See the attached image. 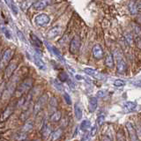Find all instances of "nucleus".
<instances>
[{
  "label": "nucleus",
  "instance_id": "nucleus-1",
  "mask_svg": "<svg viewBox=\"0 0 141 141\" xmlns=\"http://www.w3.org/2000/svg\"><path fill=\"white\" fill-rule=\"evenodd\" d=\"M32 87H33V79H30V78H27V79H25L19 86H18L16 92L18 93L19 95H23L24 93L27 92L28 90L31 89Z\"/></svg>",
  "mask_w": 141,
  "mask_h": 141
},
{
  "label": "nucleus",
  "instance_id": "nucleus-2",
  "mask_svg": "<svg viewBox=\"0 0 141 141\" xmlns=\"http://www.w3.org/2000/svg\"><path fill=\"white\" fill-rule=\"evenodd\" d=\"M80 45H81L80 38L78 35H75L70 43V52L73 55L77 54L80 49Z\"/></svg>",
  "mask_w": 141,
  "mask_h": 141
},
{
  "label": "nucleus",
  "instance_id": "nucleus-3",
  "mask_svg": "<svg viewBox=\"0 0 141 141\" xmlns=\"http://www.w3.org/2000/svg\"><path fill=\"white\" fill-rule=\"evenodd\" d=\"M35 22L39 27H45L50 22V18H49V15L45 13H41L37 15V16H35Z\"/></svg>",
  "mask_w": 141,
  "mask_h": 141
},
{
  "label": "nucleus",
  "instance_id": "nucleus-4",
  "mask_svg": "<svg viewBox=\"0 0 141 141\" xmlns=\"http://www.w3.org/2000/svg\"><path fill=\"white\" fill-rule=\"evenodd\" d=\"M47 95H41L40 98L38 99L37 101H36L35 105L34 106V109H33V112L34 114L36 115L38 114L39 112H40L41 109L44 108V106H45V104L47 103Z\"/></svg>",
  "mask_w": 141,
  "mask_h": 141
},
{
  "label": "nucleus",
  "instance_id": "nucleus-5",
  "mask_svg": "<svg viewBox=\"0 0 141 141\" xmlns=\"http://www.w3.org/2000/svg\"><path fill=\"white\" fill-rule=\"evenodd\" d=\"M116 69L118 73H124L127 70V64L121 55L116 56Z\"/></svg>",
  "mask_w": 141,
  "mask_h": 141
},
{
  "label": "nucleus",
  "instance_id": "nucleus-6",
  "mask_svg": "<svg viewBox=\"0 0 141 141\" xmlns=\"http://www.w3.org/2000/svg\"><path fill=\"white\" fill-rule=\"evenodd\" d=\"M84 72L86 74L89 75V76H92L95 79H100V80H104L106 79V77L102 75L100 72H98L97 70L93 69V68H85L84 69Z\"/></svg>",
  "mask_w": 141,
  "mask_h": 141
},
{
  "label": "nucleus",
  "instance_id": "nucleus-7",
  "mask_svg": "<svg viewBox=\"0 0 141 141\" xmlns=\"http://www.w3.org/2000/svg\"><path fill=\"white\" fill-rule=\"evenodd\" d=\"M126 129L128 130V132H129L130 141H138V133L136 131L135 128L131 123H130V122L126 123Z\"/></svg>",
  "mask_w": 141,
  "mask_h": 141
},
{
  "label": "nucleus",
  "instance_id": "nucleus-8",
  "mask_svg": "<svg viewBox=\"0 0 141 141\" xmlns=\"http://www.w3.org/2000/svg\"><path fill=\"white\" fill-rule=\"evenodd\" d=\"M17 63L12 61V62H10V64H8V66L6 68V70H4V77L6 78V79H9V78H11V76L12 75V73L15 72V70H16L17 68Z\"/></svg>",
  "mask_w": 141,
  "mask_h": 141
},
{
  "label": "nucleus",
  "instance_id": "nucleus-9",
  "mask_svg": "<svg viewBox=\"0 0 141 141\" xmlns=\"http://www.w3.org/2000/svg\"><path fill=\"white\" fill-rule=\"evenodd\" d=\"M138 104L136 101H126L123 104L122 106V109L124 113H130V112L133 111L134 109L137 108Z\"/></svg>",
  "mask_w": 141,
  "mask_h": 141
},
{
  "label": "nucleus",
  "instance_id": "nucleus-10",
  "mask_svg": "<svg viewBox=\"0 0 141 141\" xmlns=\"http://www.w3.org/2000/svg\"><path fill=\"white\" fill-rule=\"evenodd\" d=\"M92 53H93V57L97 60L101 59L103 57V50H102V48H101V46L100 44H96V45L93 47Z\"/></svg>",
  "mask_w": 141,
  "mask_h": 141
},
{
  "label": "nucleus",
  "instance_id": "nucleus-11",
  "mask_svg": "<svg viewBox=\"0 0 141 141\" xmlns=\"http://www.w3.org/2000/svg\"><path fill=\"white\" fill-rule=\"evenodd\" d=\"M50 3L49 1H46V0H38V1H35L33 3V8L37 11H41L44 8L48 6V4Z\"/></svg>",
  "mask_w": 141,
  "mask_h": 141
},
{
  "label": "nucleus",
  "instance_id": "nucleus-12",
  "mask_svg": "<svg viewBox=\"0 0 141 141\" xmlns=\"http://www.w3.org/2000/svg\"><path fill=\"white\" fill-rule=\"evenodd\" d=\"M44 43H45L46 47H47V48H48L49 51L50 52V53H52L53 55H55V56H56L59 60H61V61H64V57H63V56L61 55V53H60V51L56 48V47L51 46L50 44L48 43H47V41H44Z\"/></svg>",
  "mask_w": 141,
  "mask_h": 141
},
{
  "label": "nucleus",
  "instance_id": "nucleus-13",
  "mask_svg": "<svg viewBox=\"0 0 141 141\" xmlns=\"http://www.w3.org/2000/svg\"><path fill=\"white\" fill-rule=\"evenodd\" d=\"M34 62H35V65L39 68L41 70H46V64L43 59L39 57L38 54H35L34 55Z\"/></svg>",
  "mask_w": 141,
  "mask_h": 141
},
{
  "label": "nucleus",
  "instance_id": "nucleus-14",
  "mask_svg": "<svg viewBox=\"0 0 141 141\" xmlns=\"http://www.w3.org/2000/svg\"><path fill=\"white\" fill-rule=\"evenodd\" d=\"M98 107V100L96 97H91L88 101V110L91 113H93Z\"/></svg>",
  "mask_w": 141,
  "mask_h": 141
},
{
  "label": "nucleus",
  "instance_id": "nucleus-15",
  "mask_svg": "<svg viewBox=\"0 0 141 141\" xmlns=\"http://www.w3.org/2000/svg\"><path fill=\"white\" fill-rule=\"evenodd\" d=\"M41 136H43V138H48L49 136L51 135V128H50V125L49 124H43V128H41Z\"/></svg>",
  "mask_w": 141,
  "mask_h": 141
},
{
  "label": "nucleus",
  "instance_id": "nucleus-16",
  "mask_svg": "<svg viewBox=\"0 0 141 141\" xmlns=\"http://www.w3.org/2000/svg\"><path fill=\"white\" fill-rule=\"evenodd\" d=\"M12 56H13V51L10 49H7L3 53V56H2V64L8 63L9 61H11Z\"/></svg>",
  "mask_w": 141,
  "mask_h": 141
},
{
  "label": "nucleus",
  "instance_id": "nucleus-17",
  "mask_svg": "<svg viewBox=\"0 0 141 141\" xmlns=\"http://www.w3.org/2000/svg\"><path fill=\"white\" fill-rule=\"evenodd\" d=\"M74 115L75 117H76L77 120H81L82 119V116H83V111L81 107L79 106V103H76L74 105Z\"/></svg>",
  "mask_w": 141,
  "mask_h": 141
},
{
  "label": "nucleus",
  "instance_id": "nucleus-18",
  "mask_svg": "<svg viewBox=\"0 0 141 141\" xmlns=\"http://www.w3.org/2000/svg\"><path fill=\"white\" fill-rule=\"evenodd\" d=\"M59 34H60V27H54L48 32V37L49 39H53L55 37H57Z\"/></svg>",
  "mask_w": 141,
  "mask_h": 141
},
{
  "label": "nucleus",
  "instance_id": "nucleus-19",
  "mask_svg": "<svg viewBox=\"0 0 141 141\" xmlns=\"http://www.w3.org/2000/svg\"><path fill=\"white\" fill-rule=\"evenodd\" d=\"M62 133H63V130L61 129H57L54 131H52L50 135L51 141H57L62 136Z\"/></svg>",
  "mask_w": 141,
  "mask_h": 141
},
{
  "label": "nucleus",
  "instance_id": "nucleus-20",
  "mask_svg": "<svg viewBox=\"0 0 141 141\" xmlns=\"http://www.w3.org/2000/svg\"><path fill=\"white\" fill-rule=\"evenodd\" d=\"M105 64L107 67L109 68H113L115 65V62H114V57L112 54H108L105 57Z\"/></svg>",
  "mask_w": 141,
  "mask_h": 141
},
{
  "label": "nucleus",
  "instance_id": "nucleus-21",
  "mask_svg": "<svg viewBox=\"0 0 141 141\" xmlns=\"http://www.w3.org/2000/svg\"><path fill=\"white\" fill-rule=\"evenodd\" d=\"M61 116H62V113L60 112L59 110H56L54 111L53 113L51 114L50 117H49V119H50L51 122L53 123H57L60 121V119H61Z\"/></svg>",
  "mask_w": 141,
  "mask_h": 141
},
{
  "label": "nucleus",
  "instance_id": "nucleus-22",
  "mask_svg": "<svg viewBox=\"0 0 141 141\" xmlns=\"http://www.w3.org/2000/svg\"><path fill=\"white\" fill-rule=\"evenodd\" d=\"M6 3L10 6L12 13H13L14 15H18V13H19V9H18V6H17L16 3H15L14 1H6Z\"/></svg>",
  "mask_w": 141,
  "mask_h": 141
},
{
  "label": "nucleus",
  "instance_id": "nucleus-23",
  "mask_svg": "<svg viewBox=\"0 0 141 141\" xmlns=\"http://www.w3.org/2000/svg\"><path fill=\"white\" fill-rule=\"evenodd\" d=\"M80 130H82V131H87L88 130L91 128V123L89 120H84V121L81 122V124H80Z\"/></svg>",
  "mask_w": 141,
  "mask_h": 141
},
{
  "label": "nucleus",
  "instance_id": "nucleus-24",
  "mask_svg": "<svg viewBox=\"0 0 141 141\" xmlns=\"http://www.w3.org/2000/svg\"><path fill=\"white\" fill-rule=\"evenodd\" d=\"M12 113V107H7V108L4 109V111L3 112V116H2L1 118L3 120H6V118H8V117L11 116Z\"/></svg>",
  "mask_w": 141,
  "mask_h": 141
},
{
  "label": "nucleus",
  "instance_id": "nucleus-25",
  "mask_svg": "<svg viewBox=\"0 0 141 141\" xmlns=\"http://www.w3.org/2000/svg\"><path fill=\"white\" fill-rule=\"evenodd\" d=\"M30 36H31V40H32L33 43L35 44V46H37V47H41V43H41L40 39H39L37 36L35 35V34L31 33Z\"/></svg>",
  "mask_w": 141,
  "mask_h": 141
},
{
  "label": "nucleus",
  "instance_id": "nucleus-26",
  "mask_svg": "<svg viewBox=\"0 0 141 141\" xmlns=\"http://www.w3.org/2000/svg\"><path fill=\"white\" fill-rule=\"evenodd\" d=\"M14 138L16 139V141H24L27 139V134L25 132L16 133L14 136Z\"/></svg>",
  "mask_w": 141,
  "mask_h": 141
},
{
  "label": "nucleus",
  "instance_id": "nucleus-27",
  "mask_svg": "<svg viewBox=\"0 0 141 141\" xmlns=\"http://www.w3.org/2000/svg\"><path fill=\"white\" fill-rule=\"evenodd\" d=\"M33 129V123L31 122V121H28V122H27L25 124V125L23 126V129H22V130H23V132H28V131H30L31 130Z\"/></svg>",
  "mask_w": 141,
  "mask_h": 141
},
{
  "label": "nucleus",
  "instance_id": "nucleus-28",
  "mask_svg": "<svg viewBox=\"0 0 141 141\" xmlns=\"http://www.w3.org/2000/svg\"><path fill=\"white\" fill-rule=\"evenodd\" d=\"M53 86L57 91H60V92H61V91H64V87H63L62 83L60 81H58V80L54 79L53 80Z\"/></svg>",
  "mask_w": 141,
  "mask_h": 141
},
{
  "label": "nucleus",
  "instance_id": "nucleus-29",
  "mask_svg": "<svg viewBox=\"0 0 141 141\" xmlns=\"http://www.w3.org/2000/svg\"><path fill=\"white\" fill-rule=\"evenodd\" d=\"M57 107V101L55 97H51L50 100H49V108H50L52 110H55Z\"/></svg>",
  "mask_w": 141,
  "mask_h": 141
},
{
  "label": "nucleus",
  "instance_id": "nucleus-30",
  "mask_svg": "<svg viewBox=\"0 0 141 141\" xmlns=\"http://www.w3.org/2000/svg\"><path fill=\"white\" fill-rule=\"evenodd\" d=\"M104 120H105V116L104 115H99L97 117V120H96V123H97V126L101 127V125L103 124Z\"/></svg>",
  "mask_w": 141,
  "mask_h": 141
},
{
  "label": "nucleus",
  "instance_id": "nucleus-31",
  "mask_svg": "<svg viewBox=\"0 0 141 141\" xmlns=\"http://www.w3.org/2000/svg\"><path fill=\"white\" fill-rule=\"evenodd\" d=\"M58 79H59V80H60V82L67 81V79H68V75L65 73L64 72H60L59 75H58Z\"/></svg>",
  "mask_w": 141,
  "mask_h": 141
},
{
  "label": "nucleus",
  "instance_id": "nucleus-32",
  "mask_svg": "<svg viewBox=\"0 0 141 141\" xmlns=\"http://www.w3.org/2000/svg\"><path fill=\"white\" fill-rule=\"evenodd\" d=\"M135 4H136V2H131V3L130 4V6H129L130 12V13H131V14H135L136 12H137V7H136Z\"/></svg>",
  "mask_w": 141,
  "mask_h": 141
},
{
  "label": "nucleus",
  "instance_id": "nucleus-33",
  "mask_svg": "<svg viewBox=\"0 0 141 141\" xmlns=\"http://www.w3.org/2000/svg\"><path fill=\"white\" fill-rule=\"evenodd\" d=\"M114 86L117 87H124V86H125V82L122 79H116L114 81Z\"/></svg>",
  "mask_w": 141,
  "mask_h": 141
},
{
  "label": "nucleus",
  "instance_id": "nucleus-34",
  "mask_svg": "<svg viewBox=\"0 0 141 141\" xmlns=\"http://www.w3.org/2000/svg\"><path fill=\"white\" fill-rule=\"evenodd\" d=\"M1 30L3 31L4 36H6L7 39H12V35H11V33L9 32V30L7 29V28H6L4 27H1Z\"/></svg>",
  "mask_w": 141,
  "mask_h": 141
},
{
  "label": "nucleus",
  "instance_id": "nucleus-35",
  "mask_svg": "<svg viewBox=\"0 0 141 141\" xmlns=\"http://www.w3.org/2000/svg\"><path fill=\"white\" fill-rule=\"evenodd\" d=\"M109 95V93L107 92L106 90H101V91H99L98 93H97V96L99 98H105L107 97Z\"/></svg>",
  "mask_w": 141,
  "mask_h": 141
},
{
  "label": "nucleus",
  "instance_id": "nucleus-36",
  "mask_svg": "<svg viewBox=\"0 0 141 141\" xmlns=\"http://www.w3.org/2000/svg\"><path fill=\"white\" fill-rule=\"evenodd\" d=\"M98 131V126L97 125H95V126H93V127H91V130H90V135H91V137H93L95 135H96V133H97Z\"/></svg>",
  "mask_w": 141,
  "mask_h": 141
},
{
  "label": "nucleus",
  "instance_id": "nucleus-37",
  "mask_svg": "<svg viewBox=\"0 0 141 141\" xmlns=\"http://www.w3.org/2000/svg\"><path fill=\"white\" fill-rule=\"evenodd\" d=\"M64 98L65 102H66L68 105H70V104H72V100H70V95H68L67 93H64Z\"/></svg>",
  "mask_w": 141,
  "mask_h": 141
},
{
  "label": "nucleus",
  "instance_id": "nucleus-38",
  "mask_svg": "<svg viewBox=\"0 0 141 141\" xmlns=\"http://www.w3.org/2000/svg\"><path fill=\"white\" fill-rule=\"evenodd\" d=\"M4 90H6V84H4V83H2V84L0 85V99L4 95Z\"/></svg>",
  "mask_w": 141,
  "mask_h": 141
},
{
  "label": "nucleus",
  "instance_id": "nucleus-39",
  "mask_svg": "<svg viewBox=\"0 0 141 141\" xmlns=\"http://www.w3.org/2000/svg\"><path fill=\"white\" fill-rule=\"evenodd\" d=\"M135 43H136L137 48L141 49V36H137V38H136V40H135Z\"/></svg>",
  "mask_w": 141,
  "mask_h": 141
},
{
  "label": "nucleus",
  "instance_id": "nucleus-40",
  "mask_svg": "<svg viewBox=\"0 0 141 141\" xmlns=\"http://www.w3.org/2000/svg\"><path fill=\"white\" fill-rule=\"evenodd\" d=\"M91 138L92 137H91L90 133H87V134H85L83 136L81 141H91Z\"/></svg>",
  "mask_w": 141,
  "mask_h": 141
},
{
  "label": "nucleus",
  "instance_id": "nucleus-41",
  "mask_svg": "<svg viewBox=\"0 0 141 141\" xmlns=\"http://www.w3.org/2000/svg\"><path fill=\"white\" fill-rule=\"evenodd\" d=\"M17 34H18V36H19L20 39V40H21L22 41H24V43H26V41H27V40H26L24 35H23V34L20 32V31L18 30V31H17Z\"/></svg>",
  "mask_w": 141,
  "mask_h": 141
},
{
  "label": "nucleus",
  "instance_id": "nucleus-42",
  "mask_svg": "<svg viewBox=\"0 0 141 141\" xmlns=\"http://www.w3.org/2000/svg\"><path fill=\"white\" fill-rule=\"evenodd\" d=\"M101 139H102V141H112L110 137H109L108 135H104L102 136V138H101Z\"/></svg>",
  "mask_w": 141,
  "mask_h": 141
},
{
  "label": "nucleus",
  "instance_id": "nucleus-43",
  "mask_svg": "<svg viewBox=\"0 0 141 141\" xmlns=\"http://www.w3.org/2000/svg\"><path fill=\"white\" fill-rule=\"evenodd\" d=\"M136 7H137V10L138 9H140L141 10V1L136 2Z\"/></svg>",
  "mask_w": 141,
  "mask_h": 141
},
{
  "label": "nucleus",
  "instance_id": "nucleus-44",
  "mask_svg": "<svg viewBox=\"0 0 141 141\" xmlns=\"http://www.w3.org/2000/svg\"><path fill=\"white\" fill-rule=\"evenodd\" d=\"M76 79H79V80H80V79H83V78L80 76V75H76Z\"/></svg>",
  "mask_w": 141,
  "mask_h": 141
},
{
  "label": "nucleus",
  "instance_id": "nucleus-45",
  "mask_svg": "<svg viewBox=\"0 0 141 141\" xmlns=\"http://www.w3.org/2000/svg\"><path fill=\"white\" fill-rule=\"evenodd\" d=\"M24 141H27V140H24Z\"/></svg>",
  "mask_w": 141,
  "mask_h": 141
},
{
  "label": "nucleus",
  "instance_id": "nucleus-46",
  "mask_svg": "<svg viewBox=\"0 0 141 141\" xmlns=\"http://www.w3.org/2000/svg\"><path fill=\"white\" fill-rule=\"evenodd\" d=\"M36 141H39V140H36Z\"/></svg>",
  "mask_w": 141,
  "mask_h": 141
}]
</instances>
